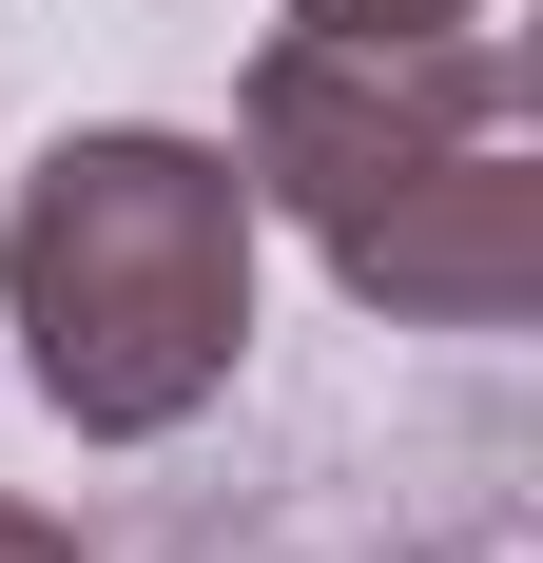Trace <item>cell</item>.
Segmentation results:
<instances>
[{"label": "cell", "mask_w": 543, "mask_h": 563, "mask_svg": "<svg viewBox=\"0 0 543 563\" xmlns=\"http://www.w3.org/2000/svg\"><path fill=\"white\" fill-rule=\"evenodd\" d=\"M311 40H408V20H466V0H291Z\"/></svg>", "instance_id": "3"}, {"label": "cell", "mask_w": 543, "mask_h": 563, "mask_svg": "<svg viewBox=\"0 0 543 563\" xmlns=\"http://www.w3.org/2000/svg\"><path fill=\"white\" fill-rule=\"evenodd\" d=\"M253 156L330 233V273L446 331H505L543 273L524 195V40L505 20H408V40H291L253 58Z\"/></svg>", "instance_id": "1"}, {"label": "cell", "mask_w": 543, "mask_h": 563, "mask_svg": "<svg viewBox=\"0 0 543 563\" xmlns=\"http://www.w3.org/2000/svg\"><path fill=\"white\" fill-rule=\"evenodd\" d=\"M0 291H20V369L78 428H175L253 331V175L195 136H58L0 233Z\"/></svg>", "instance_id": "2"}, {"label": "cell", "mask_w": 543, "mask_h": 563, "mask_svg": "<svg viewBox=\"0 0 543 563\" xmlns=\"http://www.w3.org/2000/svg\"><path fill=\"white\" fill-rule=\"evenodd\" d=\"M0 563H58V544H40V525H20V506H0Z\"/></svg>", "instance_id": "4"}]
</instances>
